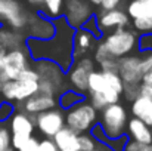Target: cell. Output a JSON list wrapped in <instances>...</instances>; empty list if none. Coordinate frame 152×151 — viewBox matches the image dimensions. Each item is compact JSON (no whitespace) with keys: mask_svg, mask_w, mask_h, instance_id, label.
<instances>
[{"mask_svg":"<svg viewBox=\"0 0 152 151\" xmlns=\"http://www.w3.org/2000/svg\"><path fill=\"white\" fill-rule=\"evenodd\" d=\"M55 36L49 40H36L28 39L25 40V45L30 56L34 61L39 59H48L55 64H58L64 73L69 70L72 65V37L74 30L66 24L64 18H58L55 22Z\"/></svg>","mask_w":152,"mask_h":151,"instance_id":"cell-1","label":"cell"},{"mask_svg":"<svg viewBox=\"0 0 152 151\" xmlns=\"http://www.w3.org/2000/svg\"><path fill=\"white\" fill-rule=\"evenodd\" d=\"M99 113L90 105L87 99L81 101L66 110L65 113V126L77 135L87 133L95 124H98Z\"/></svg>","mask_w":152,"mask_h":151,"instance_id":"cell-2","label":"cell"},{"mask_svg":"<svg viewBox=\"0 0 152 151\" xmlns=\"http://www.w3.org/2000/svg\"><path fill=\"white\" fill-rule=\"evenodd\" d=\"M99 124L105 136L108 139H115L126 135L127 130V122H129V113L124 105L121 104H112L105 107L99 116Z\"/></svg>","mask_w":152,"mask_h":151,"instance_id":"cell-3","label":"cell"},{"mask_svg":"<svg viewBox=\"0 0 152 151\" xmlns=\"http://www.w3.org/2000/svg\"><path fill=\"white\" fill-rule=\"evenodd\" d=\"M137 34L129 28H118L112 33H109L102 42L108 53L115 58L121 59L124 56H129L134 48L137 46Z\"/></svg>","mask_w":152,"mask_h":151,"instance_id":"cell-4","label":"cell"},{"mask_svg":"<svg viewBox=\"0 0 152 151\" xmlns=\"http://www.w3.org/2000/svg\"><path fill=\"white\" fill-rule=\"evenodd\" d=\"M36 126L34 119L21 110H15L9 119V132H10V147L18 151L28 138L33 136Z\"/></svg>","mask_w":152,"mask_h":151,"instance_id":"cell-5","label":"cell"},{"mask_svg":"<svg viewBox=\"0 0 152 151\" xmlns=\"http://www.w3.org/2000/svg\"><path fill=\"white\" fill-rule=\"evenodd\" d=\"M33 68L39 74V82L48 83L53 89L56 98L65 91V86L68 85V82L65 79V73L58 64L48 61V59H39L34 62Z\"/></svg>","mask_w":152,"mask_h":151,"instance_id":"cell-6","label":"cell"},{"mask_svg":"<svg viewBox=\"0 0 152 151\" xmlns=\"http://www.w3.org/2000/svg\"><path fill=\"white\" fill-rule=\"evenodd\" d=\"M96 70V62L90 56H83L75 59L68 70V85L72 91L84 95L87 94V80L90 73Z\"/></svg>","mask_w":152,"mask_h":151,"instance_id":"cell-7","label":"cell"},{"mask_svg":"<svg viewBox=\"0 0 152 151\" xmlns=\"http://www.w3.org/2000/svg\"><path fill=\"white\" fill-rule=\"evenodd\" d=\"M30 13L25 10L19 0H0V24L19 31L28 24Z\"/></svg>","mask_w":152,"mask_h":151,"instance_id":"cell-8","label":"cell"},{"mask_svg":"<svg viewBox=\"0 0 152 151\" xmlns=\"http://www.w3.org/2000/svg\"><path fill=\"white\" fill-rule=\"evenodd\" d=\"M33 119L36 129H39V132L48 139H53V136L65 126V113L59 107L40 113Z\"/></svg>","mask_w":152,"mask_h":151,"instance_id":"cell-9","label":"cell"},{"mask_svg":"<svg viewBox=\"0 0 152 151\" xmlns=\"http://www.w3.org/2000/svg\"><path fill=\"white\" fill-rule=\"evenodd\" d=\"M39 91V82H28V80H22V79H16V80H9L1 89H0V95L1 99L7 101V102H24L28 98L34 96Z\"/></svg>","mask_w":152,"mask_h":151,"instance_id":"cell-10","label":"cell"},{"mask_svg":"<svg viewBox=\"0 0 152 151\" xmlns=\"http://www.w3.org/2000/svg\"><path fill=\"white\" fill-rule=\"evenodd\" d=\"M30 67V53L25 48L7 50L1 73L7 77V80H16L19 74Z\"/></svg>","mask_w":152,"mask_h":151,"instance_id":"cell-11","label":"cell"},{"mask_svg":"<svg viewBox=\"0 0 152 151\" xmlns=\"http://www.w3.org/2000/svg\"><path fill=\"white\" fill-rule=\"evenodd\" d=\"M90 16L92 9L86 0H66L64 19L71 28H81Z\"/></svg>","mask_w":152,"mask_h":151,"instance_id":"cell-12","label":"cell"},{"mask_svg":"<svg viewBox=\"0 0 152 151\" xmlns=\"http://www.w3.org/2000/svg\"><path fill=\"white\" fill-rule=\"evenodd\" d=\"M142 59L136 55L124 56L118 61V76L123 85H140L142 83Z\"/></svg>","mask_w":152,"mask_h":151,"instance_id":"cell-13","label":"cell"},{"mask_svg":"<svg viewBox=\"0 0 152 151\" xmlns=\"http://www.w3.org/2000/svg\"><path fill=\"white\" fill-rule=\"evenodd\" d=\"M99 31H106V30H118V28H126L130 22V18L127 13L121 9H112V10H102L95 18Z\"/></svg>","mask_w":152,"mask_h":151,"instance_id":"cell-14","label":"cell"},{"mask_svg":"<svg viewBox=\"0 0 152 151\" xmlns=\"http://www.w3.org/2000/svg\"><path fill=\"white\" fill-rule=\"evenodd\" d=\"M27 27H28L30 39H36V40H49L56 33L55 24L50 19H46L39 15H30Z\"/></svg>","mask_w":152,"mask_h":151,"instance_id":"cell-15","label":"cell"},{"mask_svg":"<svg viewBox=\"0 0 152 151\" xmlns=\"http://www.w3.org/2000/svg\"><path fill=\"white\" fill-rule=\"evenodd\" d=\"M58 107V99L56 96H48V95H40V94H36L34 96L28 98L27 101L22 102V110L24 113H27L28 116L34 117L40 113H45L48 110H52Z\"/></svg>","mask_w":152,"mask_h":151,"instance_id":"cell-16","label":"cell"},{"mask_svg":"<svg viewBox=\"0 0 152 151\" xmlns=\"http://www.w3.org/2000/svg\"><path fill=\"white\" fill-rule=\"evenodd\" d=\"M95 45H96V37L93 34H90L89 31H86L83 28H78L77 31H74V37H72V61L83 58L87 50L95 48Z\"/></svg>","mask_w":152,"mask_h":151,"instance_id":"cell-17","label":"cell"},{"mask_svg":"<svg viewBox=\"0 0 152 151\" xmlns=\"http://www.w3.org/2000/svg\"><path fill=\"white\" fill-rule=\"evenodd\" d=\"M130 113L134 119L143 122L146 126L152 127V101L139 95L134 101H132Z\"/></svg>","mask_w":152,"mask_h":151,"instance_id":"cell-18","label":"cell"},{"mask_svg":"<svg viewBox=\"0 0 152 151\" xmlns=\"http://www.w3.org/2000/svg\"><path fill=\"white\" fill-rule=\"evenodd\" d=\"M127 132L132 141L142 142V144H152V130L143 122L132 117L127 122Z\"/></svg>","mask_w":152,"mask_h":151,"instance_id":"cell-19","label":"cell"},{"mask_svg":"<svg viewBox=\"0 0 152 151\" xmlns=\"http://www.w3.org/2000/svg\"><path fill=\"white\" fill-rule=\"evenodd\" d=\"M53 144L56 145L58 151H80L78 150V135L64 126L55 136Z\"/></svg>","mask_w":152,"mask_h":151,"instance_id":"cell-20","label":"cell"},{"mask_svg":"<svg viewBox=\"0 0 152 151\" xmlns=\"http://www.w3.org/2000/svg\"><path fill=\"white\" fill-rule=\"evenodd\" d=\"M25 40L19 31H15L12 28L0 25V46L6 50L21 49L24 48Z\"/></svg>","mask_w":152,"mask_h":151,"instance_id":"cell-21","label":"cell"},{"mask_svg":"<svg viewBox=\"0 0 152 151\" xmlns=\"http://www.w3.org/2000/svg\"><path fill=\"white\" fill-rule=\"evenodd\" d=\"M120 98L121 95L114 92V91H105L101 94H90L86 99L90 102V105L99 113L105 107L112 105V104H120Z\"/></svg>","mask_w":152,"mask_h":151,"instance_id":"cell-22","label":"cell"},{"mask_svg":"<svg viewBox=\"0 0 152 151\" xmlns=\"http://www.w3.org/2000/svg\"><path fill=\"white\" fill-rule=\"evenodd\" d=\"M152 13V0H132L127 6V16L134 19H143Z\"/></svg>","mask_w":152,"mask_h":151,"instance_id":"cell-23","label":"cell"},{"mask_svg":"<svg viewBox=\"0 0 152 151\" xmlns=\"http://www.w3.org/2000/svg\"><path fill=\"white\" fill-rule=\"evenodd\" d=\"M105 91H112V89H109L101 70H95L93 73H90L89 80H87V94L89 95L90 94H101Z\"/></svg>","mask_w":152,"mask_h":151,"instance_id":"cell-24","label":"cell"},{"mask_svg":"<svg viewBox=\"0 0 152 151\" xmlns=\"http://www.w3.org/2000/svg\"><path fill=\"white\" fill-rule=\"evenodd\" d=\"M56 99H58V105H59L61 110H69L75 104L84 101L86 96L78 94V92H75V91H72V89H65Z\"/></svg>","mask_w":152,"mask_h":151,"instance_id":"cell-25","label":"cell"},{"mask_svg":"<svg viewBox=\"0 0 152 151\" xmlns=\"http://www.w3.org/2000/svg\"><path fill=\"white\" fill-rule=\"evenodd\" d=\"M142 62V83L152 85V52H148L143 58H140Z\"/></svg>","mask_w":152,"mask_h":151,"instance_id":"cell-26","label":"cell"},{"mask_svg":"<svg viewBox=\"0 0 152 151\" xmlns=\"http://www.w3.org/2000/svg\"><path fill=\"white\" fill-rule=\"evenodd\" d=\"M98 147H99V142L90 133L78 135V150L80 151H96Z\"/></svg>","mask_w":152,"mask_h":151,"instance_id":"cell-27","label":"cell"},{"mask_svg":"<svg viewBox=\"0 0 152 151\" xmlns=\"http://www.w3.org/2000/svg\"><path fill=\"white\" fill-rule=\"evenodd\" d=\"M46 13L52 18H59L64 9V0H45L43 3Z\"/></svg>","mask_w":152,"mask_h":151,"instance_id":"cell-28","label":"cell"},{"mask_svg":"<svg viewBox=\"0 0 152 151\" xmlns=\"http://www.w3.org/2000/svg\"><path fill=\"white\" fill-rule=\"evenodd\" d=\"M133 27L136 31L139 33H152V13L149 16L143 18V19H134L133 21Z\"/></svg>","mask_w":152,"mask_h":151,"instance_id":"cell-29","label":"cell"},{"mask_svg":"<svg viewBox=\"0 0 152 151\" xmlns=\"http://www.w3.org/2000/svg\"><path fill=\"white\" fill-rule=\"evenodd\" d=\"M109 58H112L109 53H108V50L105 48V45H103V42H98L96 45H95V52H93V61L95 62H98V64H101L103 62L105 59H109Z\"/></svg>","mask_w":152,"mask_h":151,"instance_id":"cell-30","label":"cell"},{"mask_svg":"<svg viewBox=\"0 0 152 151\" xmlns=\"http://www.w3.org/2000/svg\"><path fill=\"white\" fill-rule=\"evenodd\" d=\"M10 148V132L4 123H0V151Z\"/></svg>","mask_w":152,"mask_h":151,"instance_id":"cell-31","label":"cell"},{"mask_svg":"<svg viewBox=\"0 0 152 151\" xmlns=\"http://www.w3.org/2000/svg\"><path fill=\"white\" fill-rule=\"evenodd\" d=\"M139 86H140V85H123V92H121V95L127 101L132 102V101H134L140 95Z\"/></svg>","mask_w":152,"mask_h":151,"instance_id":"cell-32","label":"cell"},{"mask_svg":"<svg viewBox=\"0 0 152 151\" xmlns=\"http://www.w3.org/2000/svg\"><path fill=\"white\" fill-rule=\"evenodd\" d=\"M13 113H15V105L12 102L3 101L0 104V123H4L7 119H10Z\"/></svg>","mask_w":152,"mask_h":151,"instance_id":"cell-33","label":"cell"},{"mask_svg":"<svg viewBox=\"0 0 152 151\" xmlns=\"http://www.w3.org/2000/svg\"><path fill=\"white\" fill-rule=\"evenodd\" d=\"M137 48L142 52H152V33H145L137 39Z\"/></svg>","mask_w":152,"mask_h":151,"instance_id":"cell-34","label":"cell"},{"mask_svg":"<svg viewBox=\"0 0 152 151\" xmlns=\"http://www.w3.org/2000/svg\"><path fill=\"white\" fill-rule=\"evenodd\" d=\"M118 61L120 59H115V58L105 59L103 62L99 64L101 71H103V73H117L118 74Z\"/></svg>","mask_w":152,"mask_h":151,"instance_id":"cell-35","label":"cell"},{"mask_svg":"<svg viewBox=\"0 0 152 151\" xmlns=\"http://www.w3.org/2000/svg\"><path fill=\"white\" fill-rule=\"evenodd\" d=\"M123 151H152V144H142L136 141H127Z\"/></svg>","mask_w":152,"mask_h":151,"instance_id":"cell-36","label":"cell"},{"mask_svg":"<svg viewBox=\"0 0 152 151\" xmlns=\"http://www.w3.org/2000/svg\"><path fill=\"white\" fill-rule=\"evenodd\" d=\"M39 142H40V141L33 135L31 138H28V139L25 141V144L18 151H39Z\"/></svg>","mask_w":152,"mask_h":151,"instance_id":"cell-37","label":"cell"},{"mask_svg":"<svg viewBox=\"0 0 152 151\" xmlns=\"http://www.w3.org/2000/svg\"><path fill=\"white\" fill-rule=\"evenodd\" d=\"M39 151H58V148H56V145L53 144L52 139L45 138L43 141L39 142Z\"/></svg>","mask_w":152,"mask_h":151,"instance_id":"cell-38","label":"cell"},{"mask_svg":"<svg viewBox=\"0 0 152 151\" xmlns=\"http://www.w3.org/2000/svg\"><path fill=\"white\" fill-rule=\"evenodd\" d=\"M121 0H102L101 7L103 10H112V9H117L118 4H120Z\"/></svg>","mask_w":152,"mask_h":151,"instance_id":"cell-39","label":"cell"},{"mask_svg":"<svg viewBox=\"0 0 152 151\" xmlns=\"http://www.w3.org/2000/svg\"><path fill=\"white\" fill-rule=\"evenodd\" d=\"M139 92H140L142 96H145V98L152 101V85H143V83H140Z\"/></svg>","mask_w":152,"mask_h":151,"instance_id":"cell-40","label":"cell"},{"mask_svg":"<svg viewBox=\"0 0 152 151\" xmlns=\"http://www.w3.org/2000/svg\"><path fill=\"white\" fill-rule=\"evenodd\" d=\"M27 3L31 6H43L45 0H27Z\"/></svg>","mask_w":152,"mask_h":151,"instance_id":"cell-41","label":"cell"},{"mask_svg":"<svg viewBox=\"0 0 152 151\" xmlns=\"http://www.w3.org/2000/svg\"><path fill=\"white\" fill-rule=\"evenodd\" d=\"M7 82H9V80H7V77H6V76H4V74L0 71V89H1V88H3V86H4Z\"/></svg>","mask_w":152,"mask_h":151,"instance_id":"cell-42","label":"cell"},{"mask_svg":"<svg viewBox=\"0 0 152 151\" xmlns=\"http://www.w3.org/2000/svg\"><path fill=\"white\" fill-rule=\"evenodd\" d=\"M92 4H96V6H101V3H102V0H89Z\"/></svg>","mask_w":152,"mask_h":151,"instance_id":"cell-43","label":"cell"},{"mask_svg":"<svg viewBox=\"0 0 152 151\" xmlns=\"http://www.w3.org/2000/svg\"><path fill=\"white\" fill-rule=\"evenodd\" d=\"M6 151H15V150H13V148L10 147V148H7V150H6Z\"/></svg>","mask_w":152,"mask_h":151,"instance_id":"cell-44","label":"cell"},{"mask_svg":"<svg viewBox=\"0 0 152 151\" xmlns=\"http://www.w3.org/2000/svg\"><path fill=\"white\" fill-rule=\"evenodd\" d=\"M1 102H3V99H1V95H0V104H1Z\"/></svg>","mask_w":152,"mask_h":151,"instance_id":"cell-45","label":"cell"}]
</instances>
